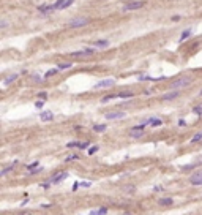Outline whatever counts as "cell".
I'll return each mask as SVG.
<instances>
[{"label":"cell","instance_id":"19","mask_svg":"<svg viewBox=\"0 0 202 215\" xmlns=\"http://www.w3.org/2000/svg\"><path fill=\"white\" fill-rule=\"evenodd\" d=\"M199 141H202V131L194 134V136H193V139H191V142H194V144H196V142H199Z\"/></svg>","mask_w":202,"mask_h":215},{"label":"cell","instance_id":"8","mask_svg":"<svg viewBox=\"0 0 202 215\" xmlns=\"http://www.w3.org/2000/svg\"><path fill=\"white\" fill-rule=\"evenodd\" d=\"M178 95H180V92H178V90H175V89H174L172 92H169V93H164L163 100H164V101H172V100H175V98H177Z\"/></svg>","mask_w":202,"mask_h":215},{"label":"cell","instance_id":"35","mask_svg":"<svg viewBox=\"0 0 202 215\" xmlns=\"http://www.w3.org/2000/svg\"><path fill=\"white\" fill-rule=\"evenodd\" d=\"M82 187H84V188H87V187H90V182H82Z\"/></svg>","mask_w":202,"mask_h":215},{"label":"cell","instance_id":"4","mask_svg":"<svg viewBox=\"0 0 202 215\" xmlns=\"http://www.w3.org/2000/svg\"><path fill=\"white\" fill-rule=\"evenodd\" d=\"M144 6V2H130L126 5H123V11H133V10H139Z\"/></svg>","mask_w":202,"mask_h":215},{"label":"cell","instance_id":"5","mask_svg":"<svg viewBox=\"0 0 202 215\" xmlns=\"http://www.w3.org/2000/svg\"><path fill=\"white\" fill-rule=\"evenodd\" d=\"M68 177V173H59V174H55V176H52L49 179V184L50 185H54V184H59V182H62L63 179H66Z\"/></svg>","mask_w":202,"mask_h":215},{"label":"cell","instance_id":"16","mask_svg":"<svg viewBox=\"0 0 202 215\" xmlns=\"http://www.w3.org/2000/svg\"><path fill=\"white\" fill-rule=\"evenodd\" d=\"M158 203H160L161 206H171L174 201H172V198H163V199H160Z\"/></svg>","mask_w":202,"mask_h":215},{"label":"cell","instance_id":"13","mask_svg":"<svg viewBox=\"0 0 202 215\" xmlns=\"http://www.w3.org/2000/svg\"><path fill=\"white\" fill-rule=\"evenodd\" d=\"M18 76H19L18 73H13V75H10L8 78L3 81V84H5V86H8V84H11V82H13V81H16V79H18Z\"/></svg>","mask_w":202,"mask_h":215},{"label":"cell","instance_id":"15","mask_svg":"<svg viewBox=\"0 0 202 215\" xmlns=\"http://www.w3.org/2000/svg\"><path fill=\"white\" fill-rule=\"evenodd\" d=\"M73 66V63H70V62H62V63H59L57 65V68L59 70H70Z\"/></svg>","mask_w":202,"mask_h":215},{"label":"cell","instance_id":"32","mask_svg":"<svg viewBox=\"0 0 202 215\" xmlns=\"http://www.w3.org/2000/svg\"><path fill=\"white\" fill-rule=\"evenodd\" d=\"M79 157L77 155H70V157H66V161H70V160H77Z\"/></svg>","mask_w":202,"mask_h":215},{"label":"cell","instance_id":"9","mask_svg":"<svg viewBox=\"0 0 202 215\" xmlns=\"http://www.w3.org/2000/svg\"><path fill=\"white\" fill-rule=\"evenodd\" d=\"M93 54V49H84V51H76V52H73L71 55L73 57H89V55H92Z\"/></svg>","mask_w":202,"mask_h":215},{"label":"cell","instance_id":"18","mask_svg":"<svg viewBox=\"0 0 202 215\" xmlns=\"http://www.w3.org/2000/svg\"><path fill=\"white\" fill-rule=\"evenodd\" d=\"M90 214H92V215H96V214H107V209H106V207H101V209H93V210H90Z\"/></svg>","mask_w":202,"mask_h":215},{"label":"cell","instance_id":"1","mask_svg":"<svg viewBox=\"0 0 202 215\" xmlns=\"http://www.w3.org/2000/svg\"><path fill=\"white\" fill-rule=\"evenodd\" d=\"M191 82H193V78H191V76H180V78L174 79L172 82H171V89L180 90V89H185V87H188Z\"/></svg>","mask_w":202,"mask_h":215},{"label":"cell","instance_id":"24","mask_svg":"<svg viewBox=\"0 0 202 215\" xmlns=\"http://www.w3.org/2000/svg\"><path fill=\"white\" fill-rule=\"evenodd\" d=\"M73 2H74V0H66V2L63 3L62 10H65V8H68V6H71V5H73Z\"/></svg>","mask_w":202,"mask_h":215},{"label":"cell","instance_id":"22","mask_svg":"<svg viewBox=\"0 0 202 215\" xmlns=\"http://www.w3.org/2000/svg\"><path fill=\"white\" fill-rule=\"evenodd\" d=\"M123 190H125L126 193H134L136 187H134V185H126V187H123Z\"/></svg>","mask_w":202,"mask_h":215},{"label":"cell","instance_id":"30","mask_svg":"<svg viewBox=\"0 0 202 215\" xmlns=\"http://www.w3.org/2000/svg\"><path fill=\"white\" fill-rule=\"evenodd\" d=\"M79 146H81V144L77 142V141H76V142H68V144H66V147H79Z\"/></svg>","mask_w":202,"mask_h":215},{"label":"cell","instance_id":"12","mask_svg":"<svg viewBox=\"0 0 202 215\" xmlns=\"http://www.w3.org/2000/svg\"><path fill=\"white\" fill-rule=\"evenodd\" d=\"M144 134V128H133L130 131V136H133V138H141Z\"/></svg>","mask_w":202,"mask_h":215},{"label":"cell","instance_id":"34","mask_svg":"<svg viewBox=\"0 0 202 215\" xmlns=\"http://www.w3.org/2000/svg\"><path fill=\"white\" fill-rule=\"evenodd\" d=\"M87 146H89V142H84V144H81V146H79V147H81V149H85V147H87Z\"/></svg>","mask_w":202,"mask_h":215},{"label":"cell","instance_id":"33","mask_svg":"<svg viewBox=\"0 0 202 215\" xmlns=\"http://www.w3.org/2000/svg\"><path fill=\"white\" fill-rule=\"evenodd\" d=\"M194 112H196V114H202V108H201V106L194 108Z\"/></svg>","mask_w":202,"mask_h":215},{"label":"cell","instance_id":"37","mask_svg":"<svg viewBox=\"0 0 202 215\" xmlns=\"http://www.w3.org/2000/svg\"><path fill=\"white\" fill-rule=\"evenodd\" d=\"M199 97H202V90H201V92H199Z\"/></svg>","mask_w":202,"mask_h":215},{"label":"cell","instance_id":"17","mask_svg":"<svg viewBox=\"0 0 202 215\" xmlns=\"http://www.w3.org/2000/svg\"><path fill=\"white\" fill-rule=\"evenodd\" d=\"M145 123H150L152 127H158V125H161V123H163V122H161L160 119H150V120H147Z\"/></svg>","mask_w":202,"mask_h":215},{"label":"cell","instance_id":"31","mask_svg":"<svg viewBox=\"0 0 202 215\" xmlns=\"http://www.w3.org/2000/svg\"><path fill=\"white\" fill-rule=\"evenodd\" d=\"M0 27H2V29H6V27H8V22H6L5 19H3V21L0 22Z\"/></svg>","mask_w":202,"mask_h":215},{"label":"cell","instance_id":"11","mask_svg":"<svg viewBox=\"0 0 202 215\" xmlns=\"http://www.w3.org/2000/svg\"><path fill=\"white\" fill-rule=\"evenodd\" d=\"M95 46H96V48H100V49H106V48H109V46H111V43H109V40H101V41L95 43Z\"/></svg>","mask_w":202,"mask_h":215},{"label":"cell","instance_id":"36","mask_svg":"<svg viewBox=\"0 0 202 215\" xmlns=\"http://www.w3.org/2000/svg\"><path fill=\"white\" fill-rule=\"evenodd\" d=\"M77 188H79V184H77V182H76V184H74V185H73V190H74V191H76V190H77Z\"/></svg>","mask_w":202,"mask_h":215},{"label":"cell","instance_id":"28","mask_svg":"<svg viewBox=\"0 0 202 215\" xmlns=\"http://www.w3.org/2000/svg\"><path fill=\"white\" fill-rule=\"evenodd\" d=\"M40 166V164L38 163H36V161H35V163H32V164H29V166H27V168H29V169L30 171H33V169H36V168H38Z\"/></svg>","mask_w":202,"mask_h":215},{"label":"cell","instance_id":"7","mask_svg":"<svg viewBox=\"0 0 202 215\" xmlns=\"http://www.w3.org/2000/svg\"><path fill=\"white\" fill-rule=\"evenodd\" d=\"M190 184L191 185H202V171L193 174V176L190 177Z\"/></svg>","mask_w":202,"mask_h":215},{"label":"cell","instance_id":"20","mask_svg":"<svg viewBox=\"0 0 202 215\" xmlns=\"http://www.w3.org/2000/svg\"><path fill=\"white\" fill-rule=\"evenodd\" d=\"M104 130H106V125H95L93 127V131H96V133H103Z\"/></svg>","mask_w":202,"mask_h":215},{"label":"cell","instance_id":"29","mask_svg":"<svg viewBox=\"0 0 202 215\" xmlns=\"http://www.w3.org/2000/svg\"><path fill=\"white\" fill-rule=\"evenodd\" d=\"M120 98H131V97H133V93H120Z\"/></svg>","mask_w":202,"mask_h":215},{"label":"cell","instance_id":"14","mask_svg":"<svg viewBox=\"0 0 202 215\" xmlns=\"http://www.w3.org/2000/svg\"><path fill=\"white\" fill-rule=\"evenodd\" d=\"M191 33H193V30H191V29H186V30H185V32L180 35V40H178V41H185L188 36H191Z\"/></svg>","mask_w":202,"mask_h":215},{"label":"cell","instance_id":"27","mask_svg":"<svg viewBox=\"0 0 202 215\" xmlns=\"http://www.w3.org/2000/svg\"><path fill=\"white\" fill-rule=\"evenodd\" d=\"M57 70H59V68H57ZM57 70H49V71L46 73V78H50V76H54V75L57 73Z\"/></svg>","mask_w":202,"mask_h":215},{"label":"cell","instance_id":"6","mask_svg":"<svg viewBox=\"0 0 202 215\" xmlns=\"http://www.w3.org/2000/svg\"><path fill=\"white\" fill-rule=\"evenodd\" d=\"M114 84H115L114 79H103V81L95 84V89H106V87H112Z\"/></svg>","mask_w":202,"mask_h":215},{"label":"cell","instance_id":"23","mask_svg":"<svg viewBox=\"0 0 202 215\" xmlns=\"http://www.w3.org/2000/svg\"><path fill=\"white\" fill-rule=\"evenodd\" d=\"M32 78H33V81H35V82H43V79H44V78H41L40 75H33Z\"/></svg>","mask_w":202,"mask_h":215},{"label":"cell","instance_id":"21","mask_svg":"<svg viewBox=\"0 0 202 215\" xmlns=\"http://www.w3.org/2000/svg\"><path fill=\"white\" fill-rule=\"evenodd\" d=\"M115 98H120V97H119V95H106L103 100H101V101L106 103V101H109V100H115Z\"/></svg>","mask_w":202,"mask_h":215},{"label":"cell","instance_id":"3","mask_svg":"<svg viewBox=\"0 0 202 215\" xmlns=\"http://www.w3.org/2000/svg\"><path fill=\"white\" fill-rule=\"evenodd\" d=\"M125 116L126 114L123 112V111H112V112H107L104 117H106L107 120H119V119H123Z\"/></svg>","mask_w":202,"mask_h":215},{"label":"cell","instance_id":"2","mask_svg":"<svg viewBox=\"0 0 202 215\" xmlns=\"http://www.w3.org/2000/svg\"><path fill=\"white\" fill-rule=\"evenodd\" d=\"M87 24H89L87 18H74L68 22V27L70 29H81V27H85Z\"/></svg>","mask_w":202,"mask_h":215},{"label":"cell","instance_id":"10","mask_svg":"<svg viewBox=\"0 0 202 215\" xmlns=\"http://www.w3.org/2000/svg\"><path fill=\"white\" fill-rule=\"evenodd\" d=\"M52 119H54V114L50 112V111H44V112L41 114V120H43V122H50Z\"/></svg>","mask_w":202,"mask_h":215},{"label":"cell","instance_id":"26","mask_svg":"<svg viewBox=\"0 0 202 215\" xmlns=\"http://www.w3.org/2000/svg\"><path fill=\"white\" fill-rule=\"evenodd\" d=\"M96 150H98V146H93V147H90V149H89V155H93V153H95Z\"/></svg>","mask_w":202,"mask_h":215},{"label":"cell","instance_id":"25","mask_svg":"<svg viewBox=\"0 0 202 215\" xmlns=\"http://www.w3.org/2000/svg\"><path fill=\"white\" fill-rule=\"evenodd\" d=\"M43 106H44V101H43V100H38V101L35 103V108H38V109H41Z\"/></svg>","mask_w":202,"mask_h":215}]
</instances>
